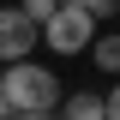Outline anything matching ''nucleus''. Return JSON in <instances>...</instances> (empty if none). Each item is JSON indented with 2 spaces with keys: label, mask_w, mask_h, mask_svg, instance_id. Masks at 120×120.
<instances>
[{
  "label": "nucleus",
  "mask_w": 120,
  "mask_h": 120,
  "mask_svg": "<svg viewBox=\"0 0 120 120\" xmlns=\"http://www.w3.org/2000/svg\"><path fill=\"white\" fill-rule=\"evenodd\" d=\"M36 120H60V114H36Z\"/></svg>",
  "instance_id": "7"
},
{
  "label": "nucleus",
  "mask_w": 120,
  "mask_h": 120,
  "mask_svg": "<svg viewBox=\"0 0 120 120\" xmlns=\"http://www.w3.org/2000/svg\"><path fill=\"white\" fill-rule=\"evenodd\" d=\"M108 120H120V84L108 90Z\"/></svg>",
  "instance_id": "6"
},
{
  "label": "nucleus",
  "mask_w": 120,
  "mask_h": 120,
  "mask_svg": "<svg viewBox=\"0 0 120 120\" xmlns=\"http://www.w3.org/2000/svg\"><path fill=\"white\" fill-rule=\"evenodd\" d=\"M36 30H42V24H36L24 6H6V12H0V54H6V66H30Z\"/></svg>",
  "instance_id": "3"
},
{
  "label": "nucleus",
  "mask_w": 120,
  "mask_h": 120,
  "mask_svg": "<svg viewBox=\"0 0 120 120\" xmlns=\"http://www.w3.org/2000/svg\"><path fill=\"white\" fill-rule=\"evenodd\" d=\"M0 108H6V120H36V114L66 108V96H60V78L30 60V66H6V78H0Z\"/></svg>",
  "instance_id": "1"
},
{
  "label": "nucleus",
  "mask_w": 120,
  "mask_h": 120,
  "mask_svg": "<svg viewBox=\"0 0 120 120\" xmlns=\"http://www.w3.org/2000/svg\"><path fill=\"white\" fill-rule=\"evenodd\" d=\"M60 120H108V96H90V90H78V96H66Z\"/></svg>",
  "instance_id": "4"
},
{
  "label": "nucleus",
  "mask_w": 120,
  "mask_h": 120,
  "mask_svg": "<svg viewBox=\"0 0 120 120\" xmlns=\"http://www.w3.org/2000/svg\"><path fill=\"white\" fill-rule=\"evenodd\" d=\"M102 36H96V12H90V0H66L60 6V18L42 30V48H54V54H84V48H96Z\"/></svg>",
  "instance_id": "2"
},
{
  "label": "nucleus",
  "mask_w": 120,
  "mask_h": 120,
  "mask_svg": "<svg viewBox=\"0 0 120 120\" xmlns=\"http://www.w3.org/2000/svg\"><path fill=\"white\" fill-rule=\"evenodd\" d=\"M90 60H96V66H102V72H120V36H114V30H108L102 42L90 48Z\"/></svg>",
  "instance_id": "5"
}]
</instances>
